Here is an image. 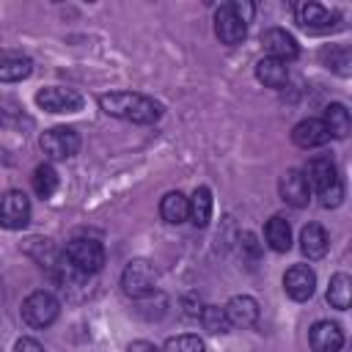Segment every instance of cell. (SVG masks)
<instances>
[{"instance_id": "cell-1", "label": "cell", "mask_w": 352, "mask_h": 352, "mask_svg": "<svg viewBox=\"0 0 352 352\" xmlns=\"http://www.w3.org/2000/svg\"><path fill=\"white\" fill-rule=\"evenodd\" d=\"M99 107L113 116V118H124L132 124H154L162 116V104L154 102L146 94H135V91H110L99 96Z\"/></svg>"}, {"instance_id": "cell-2", "label": "cell", "mask_w": 352, "mask_h": 352, "mask_svg": "<svg viewBox=\"0 0 352 352\" xmlns=\"http://www.w3.org/2000/svg\"><path fill=\"white\" fill-rule=\"evenodd\" d=\"M305 179H308V187H314L322 198L324 206H338L341 198H344V184H341V176L336 170V165L327 160V157H314L308 165H305Z\"/></svg>"}, {"instance_id": "cell-3", "label": "cell", "mask_w": 352, "mask_h": 352, "mask_svg": "<svg viewBox=\"0 0 352 352\" xmlns=\"http://www.w3.org/2000/svg\"><path fill=\"white\" fill-rule=\"evenodd\" d=\"M77 272H82V275H94V272H99L102 270V264H104V248H102V242H96V239H91V236H77V239H72L69 245H66V256H63Z\"/></svg>"}, {"instance_id": "cell-4", "label": "cell", "mask_w": 352, "mask_h": 352, "mask_svg": "<svg viewBox=\"0 0 352 352\" xmlns=\"http://www.w3.org/2000/svg\"><path fill=\"white\" fill-rule=\"evenodd\" d=\"M154 286H157V270H154L151 261H146V258H132V261L124 267V272H121V289H124L126 297L143 300V297H148V294L154 292Z\"/></svg>"}, {"instance_id": "cell-5", "label": "cell", "mask_w": 352, "mask_h": 352, "mask_svg": "<svg viewBox=\"0 0 352 352\" xmlns=\"http://www.w3.org/2000/svg\"><path fill=\"white\" fill-rule=\"evenodd\" d=\"M60 314V302L52 292H30L22 302V319L30 324V327H50Z\"/></svg>"}, {"instance_id": "cell-6", "label": "cell", "mask_w": 352, "mask_h": 352, "mask_svg": "<svg viewBox=\"0 0 352 352\" xmlns=\"http://www.w3.org/2000/svg\"><path fill=\"white\" fill-rule=\"evenodd\" d=\"M30 223V198L22 190H6L0 195V226L19 231Z\"/></svg>"}, {"instance_id": "cell-7", "label": "cell", "mask_w": 352, "mask_h": 352, "mask_svg": "<svg viewBox=\"0 0 352 352\" xmlns=\"http://www.w3.org/2000/svg\"><path fill=\"white\" fill-rule=\"evenodd\" d=\"M41 151L50 160H69L80 151V135L72 126H52L41 135Z\"/></svg>"}, {"instance_id": "cell-8", "label": "cell", "mask_w": 352, "mask_h": 352, "mask_svg": "<svg viewBox=\"0 0 352 352\" xmlns=\"http://www.w3.org/2000/svg\"><path fill=\"white\" fill-rule=\"evenodd\" d=\"M214 36H217L226 47H234V44H239V41L248 36V22L236 14L234 3H223V6L214 11Z\"/></svg>"}, {"instance_id": "cell-9", "label": "cell", "mask_w": 352, "mask_h": 352, "mask_svg": "<svg viewBox=\"0 0 352 352\" xmlns=\"http://www.w3.org/2000/svg\"><path fill=\"white\" fill-rule=\"evenodd\" d=\"M36 104L47 113H77L82 107V96L74 88L63 85H50L36 94Z\"/></svg>"}, {"instance_id": "cell-10", "label": "cell", "mask_w": 352, "mask_h": 352, "mask_svg": "<svg viewBox=\"0 0 352 352\" xmlns=\"http://www.w3.org/2000/svg\"><path fill=\"white\" fill-rule=\"evenodd\" d=\"M283 289H286V294H289L292 300L302 302V300H308V297L314 294V289H316V272H314L308 264H294V267H289L286 275H283Z\"/></svg>"}, {"instance_id": "cell-11", "label": "cell", "mask_w": 352, "mask_h": 352, "mask_svg": "<svg viewBox=\"0 0 352 352\" xmlns=\"http://www.w3.org/2000/svg\"><path fill=\"white\" fill-rule=\"evenodd\" d=\"M294 19H297L300 28H305L311 33H319V30L336 28L338 16L333 11H327L324 6H319V3H297L294 6Z\"/></svg>"}, {"instance_id": "cell-12", "label": "cell", "mask_w": 352, "mask_h": 352, "mask_svg": "<svg viewBox=\"0 0 352 352\" xmlns=\"http://www.w3.org/2000/svg\"><path fill=\"white\" fill-rule=\"evenodd\" d=\"M261 44H264V50H267V55L270 58H275V60H294L297 55H300V47H297V41H294V36L292 33H286L283 28H270V30H264L261 33Z\"/></svg>"}, {"instance_id": "cell-13", "label": "cell", "mask_w": 352, "mask_h": 352, "mask_svg": "<svg viewBox=\"0 0 352 352\" xmlns=\"http://www.w3.org/2000/svg\"><path fill=\"white\" fill-rule=\"evenodd\" d=\"M308 341H311V349L314 352H341L344 346V330L336 324V322H314L311 333H308Z\"/></svg>"}, {"instance_id": "cell-14", "label": "cell", "mask_w": 352, "mask_h": 352, "mask_svg": "<svg viewBox=\"0 0 352 352\" xmlns=\"http://www.w3.org/2000/svg\"><path fill=\"white\" fill-rule=\"evenodd\" d=\"M226 316L231 327H253L258 322V302L248 294H236L226 302Z\"/></svg>"}, {"instance_id": "cell-15", "label": "cell", "mask_w": 352, "mask_h": 352, "mask_svg": "<svg viewBox=\"0 0 352 352\" xmlns=\"http://www.w3.org/2000/svg\"><path fill=\"white\" fill-rule=\"evenodd\" d=\"M280 198L286 201V204H292V206H305L308 204V198H311V187H308V179H305V173L302 170H286L283 176H280Z\"/></svg>"}, {"instance_id": "cell-16", "label": "cell", "mask_w": 352, "mask_h": 352, "mask_svg": "<svg viewBox=\"0 0 352 352\" xmlns=\"http://www.w3.org/2000/svg\"><path fill=\"white\" fill-rule=\"evenodd\" d=\"M292 140H294L300 148H316V146L327 143L330 135H327V129H324V124H322L319 118H302V121L292 129Z\"/></svg>"}, {"instance_id": "cell-17", "label": "cell", "mask_w": 352, "mask_h": 352, "mask_svg": "<svg viewBox=\"0 0 352 352\" xmlns=\"http://www.w3.org/2000/svg\"><path fill=\"white\" fill-rule=\"evenodd\" d=\"M160 217H162L165 223H170V226L184 223V220L190 217V201H187V195L179 192V190L165 192L162 201H160Z\"/></svg>"}, {"instance_id": "cell-18", "label": "cell", "mask_w": 352, "mask_h": 352, "mask_svg": "<svg viewBox=\"0 0 352 352\" xmlns=\"http://www.w3.org/2000/svg\"><path fill=\"white\" fill-rule=\"evenodd\" d=\"M300 250L311 261H316V258H322L327 253V234H324V228L319 223H308L300 231Z\"/></svg>"}, {"instance_id": "cell-19", "label": "cell", "mask_w": 352, "mask_h": 352, "mask_svg": "<svg viewBox=\"0 0 352 352\" xmlns=\"http://www.w3.org/2000/svg\"><path fill=\"white\" fill-rule=\"evenodd\" d=\"M33 63L19 52H0V82H19L30 77Z\"/></svg>"}, {"instance_id": "cell-20", "label": "cell", "mask_w": 352, "mask_h": 352, "mask_svg": "<svg viewBox=\"0 0 352 352\" xmlns=\"http://www.w3.org/2000/svg\"><path fill=\"white\" fill-rule=\"evenodd\" d=\"M256 80L264 82L267 88H283L289 82V69L283 60H275V58H261L256 63Z\"/></svg>"}, {"instance_id": "cell-21", "label": "cell", "mask_w": 352, "mask_h": 352, "mask_svg": "<svg viewBox=\"0 0 352 352\" xmlns=\"http://www.w3.org/2000/svg\"><path fill=\"white\" fill-rule=\"evenodd\" d=\"M327 129L330 138H346L349 135V126H352V118H349V110L341 104V102H333L324 107V116L319 118Z\"/></svg>"}, {"instance_id": "cell-22", "label": "cell", "mask_w": 352, "mask_h": 352, "mask_svg": "<svg viewBox=\"0 0 352 352\" xmlns=\"http://www.w3.org/2000/svg\"><path fill=\"white\" fill-rule=\"evenodd\" d=\"M187 201H190V220H192V226H198V228L209 226V220H212V190L209 187H195V192Z\"/></svg>"}, {"instance_id": "cell-23", "label": "cell", "mask_w": 352, "mask_h": 352, "mask_svg": "<svg viewBox=\"0 0 352 352\" xmlns=\"http://www.w3.org/2000/svg\"><path fill=\"white\" fill-rule=\"evenodd\" d=\"M264 239L275 253H286L292 248V228L283 217H270L264 226Z\"/></svg>"}, {"instance_id": "cell-24", "label": "cell", "mask_w": 352, "mask_h": 352, "mask_svg": "<svg viewBox=\"0 0 352 352\" xmlns=\"http://www.w3.org/2000/svg\"><path fill=\"white\" fill-rule=\"evenodd\" d=\"M327 302L338 311H346L352 302V278L346 272H336L327 286Z\"/></svg>"}, {"instance_id": "cell-25", "label": "cell", "mask_w": 352, "mask_h": 352, "mask_svg": "<svg viewBox=\"0 0 352 352\" xmlns=\"http://www.w3.org/2000/svg\"><path fill=\"white\" fill-rule=\"evenodd\" d=\"M198 319H201V324H204V330H209V333H214V336H223V333H228V316H226V311L220 308V305H204L201 308V314H198Z\"/></svg>"}, {"instance_id": "cell-26", "label": "cell", "mask_w": 352, "mask_h": 352, "mask_svg": "<svg viewBox=\"0 0 352 352\" xmlns=\"http://www.w3.org/2000/svg\"><path fill=\"white\" fill-rule=\"evenodd\" d=\"M33 190H36L38 198H50L58 190V173H55L52 165L44 162V165H38L33 170Z\"/></svg>"}, {"instance_id": "cell-27", "label": "cell", "mask_w": 352, "mask_h": 352, "mask_svg": "<svg viewBox=\"0 0 352 352\" xmlns=\"http://www.w3.org/2000/svg\"><path fill=\"white\" fill-rule=\"evenodd\" d=\"M162 352H206V346L195 333H182V336H170Z\"/></svg>"}, {"instance_id": "cell-28", "label": "cell", "mask_w": 352, "mask_h": 352, "mask_svg": "<svg viewBox=\"0 0 352 352\" xmlns=\"http://www.w3.org/2000/svg\"><path fill=\"white\" fill-rule=\"evenodd\" d=\"M322 60L327 63V69L338 72V74H349V50L346 47H330V50H322Z\"/></svg>"}, {"instance_id": "cell-29", "label": "cell", "mask_w": 352, "mask_h": 352, "mask_svg": "<svg viewBox=\"0 0 352 352\" xmlns=\"http://www.w3.org/2000/svg\"><path fill=\"white\" fill-rule=\"evenodd\" d=\"M14 352H44V349H41V344L36 338H19L14 344Z\"/></svg>"}, {"instance_id": "cell-30", "label": "cell", "mask_w": 352, "mask_h": 352, "mask_svg": "<svg viewBox=\"0 0 352 352\" xmlns=\"http://www.w3.org/2000/svg\"><path fill=\"white\" fill-rule=\"evenodd\" d=\"M126 352H162V349H160V346H154L151 341H143V338H140V341H132Z\"/></svg>"}]
</instances>
